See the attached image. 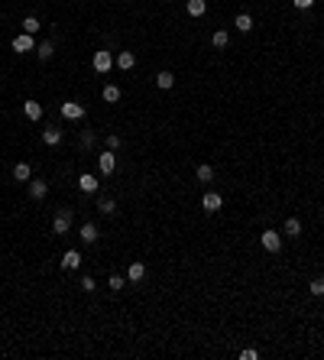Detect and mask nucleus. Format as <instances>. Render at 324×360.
<instances>
[{"label":"nucleus","mask_w":324,"mask_h":360,"mask_svg":"<svg viewBox=\"0 0 324 360\" xmlns=\"http://www.w3.org/2000/svg\"><path fill=\"white\" fill-rule=\"evenodd\" d=\"M259 244H263V250H266V253H279V250H282V234H275V231H263V234H259Z\"/></svg>","instance_id":"1"},{"label":"nucleus","mask_w":324,"mask_h":360,"mask_svg":"<svg viewBox=\"0 0 324 360\" xmlns=\"http://www.w3.org/2000/svg\"><path fill=\"white\" fill-rule=\"evenodd\" d=\"M68 227H72V211H68V208H62V211L52 218V231H55V234H68Z\"/></svg>","instance_id":"2"},{"label":"nucleus","mask_w":324,"mask_h":360,"mask_svg":"<svg viewBox=\"0 0 324 360\" xmlns=\"http://www.w3.org/2000/svg\"><path fill=\"white\" fill-rule=\"evenodd\" d=\"M91 65H94V72H110V65H114V55H110L107 49H101V52H94V59H91Z\"/></svg>","instance_id":"3"},{"label":"nucleus","mask_w":324,"mask_h":360,"mask_svg":"<svg viewBox=\"0 0 324 360\" xmlns=\"http://www.w3.org/2000/svg\"><path fill=\"white\" fill-rule=\"evenodd\" d=\"M62 117H65V120H81V117H85V104L65 101V104H62Z\"/></svg>","instance_id":"4"},{"label":"nucleus","mask_w":324,"mask_h":360,"mask_svg":"<svg viewBox=\"0 0 324 360\" xmlns=\"http://www.w3.org/2000/svg\"><path fill=\"white\" fill-rule=\"evenodd\" d=\"M46 195H49V182H43V178H33V182H30V198H33V202H43Z\"/></svg>","instance_id":"5"},{"label":"nucleus","mask_w":324,"mask_h":360,"mask_svg":"<svg viewBox=\"0 0 324 360\" xmlns=\"http://www.w3.org/2000/svg\"><path fill=\"white\" fill-rule=\"evenodd\" d=\"M220 205H224V198H220L217 192H208V195L201 198V208H204V211H208V214H214V211H220Z\"/></svg>","instance_id":"6"},{"label":"nucleus","mask_w":324,"mask_h":360,"mask_svg":"<svg viewBox=\"0 0 324 360\" xmlns=\"http://www.w3.org/2000/svg\"><path fill=\"white\" fill-rule=\"evenodd\" d=\"M98 165H101V172H104V175H110V172L117 169V156H114V149L101 153V156H98Z\"/></svg>","instance_id":"7"},{"label":"nucleus","mask_w":324,"mask_h":360,"mask_svg":"<svg viewBox=\"0 0 324 360\" xmlns=\"http://www.w3.org/2000/svg\"><path fill=\"white\" fill-rule=\"evenodd\" d=\"M78 189H81V192H85V195H94V192H98V189H101V182H98V175H88V172H85V175H81V178H78Z\"/></svg>","instance_id":"8"},{"label":"nucleus","mask_w":324,"mask_h":360,"mask_svg":"<svg viewBox=\"0 0 324 360\" xmlns=\"http://www.w3.org/2000/svg\"><path fill=\"white\" fill-rule=\"evenodd\" d=\"M127 279H130V282H143V279H146V263H140V260H136V263H130Z\"/></svg>","instance_id":"9"},{"label":"nucleus","mask_w":324,"mask_h":360,"mask_svg":"<svg viewBox=\"0 0 324 360\" xmlns=\"http://www.w3.org/2000/svg\"><path fill=\"white\" fill-rule=\"evenodd\" d=\"M13 52H36V46H33V36H30V33H23V36L13 39Z\"/></svg>","instance_id":"10"},{"label":"nucleus","mask_w":324,"mask_h":360,"mask_svg":"<svg viewBox=\"0 0 324 360\" xmlns=\"http://www.w3.org/2000/svg\"><path fill=\"white\" fill-rule=\"evenodd\" d=\"M43 143H46V146H59V143H62V130L59 127H46L43 130Z\"/></svg>","instance_id":"11"},{"label":"nucleus","mask_w":324,"mask_h":360,"mask_svg":"<svg viewBox=\"0 0 324 360\" xmlns=\"http://www.w3.org/2000/svg\"><path fill=\"white\" fill-rule=\"evenodd\" d=\"M23 114L30 117V120H43V104H39V101H26L23 104Z\"/></svg>","instance_id":"12"},{"label":"nucleus","mask_w":324,"mask_h":360,"mask_svg":"<svg viewBox=\"0 0 324 360\" xmlns=\"http://www.w3.org/2000/svg\"><path fill=\"white\" fill-rule=\"evenodd\" d=\"M13 178H17V182H30V178H33L30 162H17V165H13Z\"/></svg>","instance_id":"13"},{"label":"nucleus","mask_w":324,"mask_h":360,"mask_svg":"<svg viewBox=\"0 0 324 360\" xmlns=\"http://www.w3.org/2000/svg\"><path fill=\"white\" fill-rule=\"evenodd\" d=\"M62 266H65V269H78V266H81V253H78V250H65Z\"/></svg>","instance_id":"14"},{"label":"nucleus","mask_w":324,"mask_h":360,"mask_svg":"<svg viewBox=\"0 0 324 360\" xmlns=\"http://www.w3.org/2000/svg\"><path fill=\"white\" fill-rule=\"evenodd\" d=\"M98 237H101L98 224H81V240H85V244H94Z\"/></svg>","instance_id":"15"},{"label":"nucleus","mask_w":324,"mask_h":360,"mask_svg":"<svg viewBox=\"0 0 324 360\" xmlns=\"http://www.w3.org/2000/svg\"><path fill=\"white\" fill-rule=\"evenodd\" d=\"M114 62H117V68H123V72H130V68L136 65V55H133V52H120V55H117Z\"/></svg>","instance_id":"16"},{"label":"nucleus","mask_w":324,"mask_h":360,"mask_svg":"<svg viewBox=\"0 0 324 360\" xmlns=\"http://www.w3.org/2000/svg\"><path fill=\"white\" fill-rule=\"evenodd\" d=\"M172 85H175V75L172 72H159L156 75V88H159V91H169Z\"/></svg>","instance_id":"17"},{"label":"nucleus","mask_w":324,"mask_h":360,"mask_svg":"<svg viewBox=\"0 0 324 360\" xmlns=\"http://www.w3.org/2000/svg\"><path fill=\"white\" fill-rule=\"evenodd\" d=\"M36 55H39L43 62H49L52 55H55V46L49 43V39H46V43H39V46H36Z\"/></svg>","instance_id":"18"},{"label":"nucleus","mask_w":324,"mask_h":360,"mask_svg":"<svg viewBox=\"0 0 324 360\" xmlns=\"http://www.w3.org/2000/svg\"><path fill=\"white\" fill-rule=\"evenodd\" d=\"M101 98H104L107 104H117V101H120V88H117V85H104V91H101Z\"/></svg>","instance_id":"19"},{"label":"nucleus","mask_w":324,"mask_h":360,"mask_svg":"<svg viewBox=\"0 0 324 360\" xmlns=\"http://www.w3.org/2000/svg\"><path fill=\"white\" fill-rule=\"evenodd\" d=\"M211 43H214V49H227V43H230V33H227V30H217L214 36H211Z\"/></svg>","instance_id":"20"},{"label":"nucleus","mask_w":324,"mask_h":360,"mask_svg":"<svg viewBox=\"0 0 324 360\" xmlns=\"http://www.w3.org/2000/svg\"><path fill=\"white\" fill-rule=\"evenodd\" d=\"M204 10H208L204 0H188V17H204Z\"/></svg>","instance_id":"21"},{"label":"nucleus","mask_w":324,"mask_h":360,"mask_svg":"<svg viewBox=\"0 0 324 360\" xmlns=\"http://www.w3.org/2000/svg\"><path fill=\"white\" fill-rule=\"evenodd\" d=\"M282 231H285L288 237H298V234H301V221H298V218H288V221H285V227H282Z\"/></svg>","instance_id":"22"},{"label":"nucleus","mask_w":324,"mask_h":360,"mask_svg":"<svg viewBox=\"0 0 324 360\" xmlns=\"http://www.w3.org/2000/svg\"><path fill=\"white\" fill-rule=\"evenodd\" d=\"M237 30L240 33H250L253 30V17H250V13H237Z\"/></svg>","instance_id":"23"},{"label":"nucleus","mask_w":324,"mask_h":360,"mask_svg":"<svg viewBox=\"0 0 324 360\" xmlns=\"http://www.w3.org/2000/svg\"><path fill=\"white\" fill-rule=\"evenodd\" d=\"M20 26H23V33H30V36H36V33H39V26H43V23H39L36 17H26V20H23Z\"/></svg>","instance_id":"24"},{"label":"nucleus","mask_w":324,"mask_h":360,"mask_svg":"<svg viewBox=\"0 0 324 360\" xmlns=\"http://www.w3.org/2000/svg\"><path fill=\"white\" fill-rule=\"evenodd\" d=\"M214 178V165H198V182H211Z\"/></svg>","instance_id":"25"},{"label":"nucleus","mask_w":324,"mask_h":360,"mask_svg":"<svg viewBox=\"0 0 324 360\" xmlns=\"http://www.w3.org/2000/svg\"><path fill=\"white\" fill-rule=\"evenodd\" d=\"M98 211H101V214H107V218H110V214L117 211V205L110 202V198H101V202H98Z\"/></svg>","instance_id":"26"},{"label":"nucleus","mask_w":324,"mask_h":360,"mask_svg":"<svg viewBox=\"0 0 324 360\" xmlns=\"http://www.w3.org/2000/svg\"><path fill=\"white\" fill-rule=\"evenodd\" d=\"M308 289H311V295H318V299H321V295H324V279H321V276H318V279H311V286H308Z\"/></svg>","instance_id":"27"},{"label":"nucleus","mask_w":324,"mask_h":360,"mask_svg":"<svg viewBox=\"0 0 324 360\" xmlns=\"http://www.w3.org/2000/svg\"><path fill=\"white\" fill-rule=\"evenodd\" d=\"M120 136H117V133H107V149H114V153H117V149H120Z\"/></svg>","instance_id":"28"},{"label":"nucleus","mask_w":324,"mask_h":360,"mask_svg":"<svg viewBox=\"0 0 324 360\" xmlns=\"http://www.w3.org/2000/svg\"><path fill=\"white\" fill-rule=\"evenodd\" d=\"M123 286H127L123 276H110V289H114V292H117V289H123Z\"/></svg>","instance_id":"29"},{"label":"nucleus","mask_w":324,"mask_h":360,"mask_svg":"<svg viewBox=\"0 0 324 360\" xmlns=\"http://www.w3.org/2000/svg\"><path fill=\"white\" fill-rule=\"evenodd\" d=\"M81 146H94V133H88V130H81Z\"/></svg>","instance_id":"30"},{"label":"nucleus","mask_w":324,"mask_h":360,"mask_svg":"<svg viewBox=\"0 0 324 360\" xmlns=\"http://www.w3.org/2000/svg\"><path fill=\"white\" fill-rule=\"evenodd\" d=\"M81 289H85V292H94L98 286H94V279H91V276H85V279H81Z\"/></svg>","instance_id":"31"},{"label":"nucleus","mask_w":324,"mask_h":360,"mask_svg":"<svg viewBox=\"0 0 324 360\" xmlns=\"http://www.w3.org/2000/svg\"><path fill=\"white\" fill-rule=\"evenodd\" d=\"M259 354H256V350H253V347H246V350H240V360H256Z\"/></svg>","instance_id":"32"},{"label":"nucleus","mask_w":324,"mask_h":360,"mask_svg":"<svg viewBox=\"0 0 324 360\" xmlns=\"http://www.w3.org/2000/svg\"><path fill=\"white\" fill-rule=\"evenodd\" d=\"M295 7H298V10H311L314 0H295Z\"/></svg>","instance_id":"33"}]
</instances>
